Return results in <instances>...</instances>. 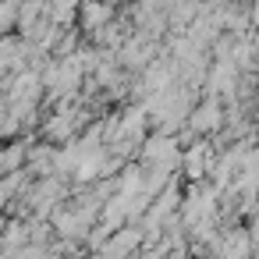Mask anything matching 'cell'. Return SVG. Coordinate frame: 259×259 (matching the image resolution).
Masks as SVG:
<instances>
[{
  "label": "cell",
  "mask_w": 259,
  "mask_h": 259,
  "mask_svg": "<svg viewBox=\"0 0 259 259\" xmlns=\"http://www.w3.org/2000/svg\"><path fill=\"white\" fill-rule=\"evenodd\" d=\"M18 163H22V149H18V146H11V149H4V153H0V174L15 170Z\"/></svg>",
  "instance_id": "obj_4"
},
{
  "label": "cell",
  "mask_w": 259,
  "mask_h": 259,
  "mask_svg": "<svg viewBox=\"0 0 259 259\" xmlns=\"http://www.w3.org/2000/svg\"><path fill=\"white\" fill-rule=\"evenodd\" d=\"M206 153H209V149L199 142V146H195V149L185 156V170H188L192 178H202V170H206Z\"/></svg>",
  "instance_id": "obj_2"
},
{
  "label": "cell",
  "mask_w": 259,
  "mask_h": 259,
  "mask_svg": "<svg viewBox=\"0 0 259 259\" xmlns=\"http://www.w3.org/2000/svg\"><path fill=\"white\" fill-rule=\"evenodd\" d=\"M82 18H85V25H89V29H100V25H103V22L110 18V8H100V4H85Z\"/></svg>",
  "instance_id": "obj_3"
},
{
  "label": "cell",
  "mask_w": 259,
  "mask_h": 259,
  "mask_svg": "<svg viewBox=\"0 0 259 259\" xmlns=\"http://www.w3.org/2000/svg\"><path fill=\"white\" fill-rule=\"evenodd\" d=\"M220 124V110L213 107V103H206V107H199L195 114H192V128L195 132H206V128H217Z\"/></svg>",
  "instance_id": "obj_1"
}]
</instances>
